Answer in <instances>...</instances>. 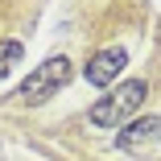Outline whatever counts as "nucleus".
<instances>
[{
    "label": "nucleus",
    "mask_w": 161,
    "mask_h": 161,
    "mask_svg": "<svg viewBox=\"0 0 161 161\" xmlns=\"http://www.w3.org/2000/svg\"><path fill=\"white\" fill-rule=\"evenodd\" d=\"M124 62H128V54H124V46H108V50H99V54H91V62H87V83L91 87H108L120 70H124Z\"/></svg>",
    "instance_id": "obj_3"
},
{
    "label": "nucleus",
    "mask_w": 161,
    "mask_h": 161,
    "mask_svg": "<svg viewBox=\"0 0 161 161\" xmlns=\"http://www.w3.org/2000/svg\"><path fill=\"white\" fill-rule=\"evenodd\" d=\"M161 132V120L157 116H141V120H132V124H124V132H120V145H145V141H153Z\"/></svg>",
    "instance_id": "obj_4"
},
{
    "label": "nucleus",
    "mask_w": 161,
    "mask_h": 161,
    "mask_svg": "<svg viewBox=\"0 0 161 161\" xmlns=\"http://www.w3.org/2000/svg\"><path fill=\"white\" fill-rule=\"evenodd\" d=\"M145 95H149V83H145V79H128L124 87H116L112 95H103V99L91 108V124H99V128H120L124 116H132V112L145 103Z\"/></svg>",
    "instance_id": "obj_2"
},
{
    "label": "nucleus",
    "mask_w": 161,
    "mask_h": 161,
    "mask_svg": "<svg viewBox=\"0 0 161 161\" xmlns=\"http://www.w3.org/2000/svg\"><path fill=\"white\" fill-rule=\"evenodd\" d=\"M21 58H25V46L21 42H0V79H4Z\"/></svg>",
    "instance_id": "obj_5"
},
{
    "label": "nucleus",
    "mask_w": 161,
    "mask_h": 161,
    "mask_svg": "<svg viewBox=\"0 0 161 161\" xmlns=\"http://www.w3.org/2000/svg\"><path fill=\"white\" fill-rule=\"evenodd\" d=\"M70 62L62 58V54H54V58H46L42 66L33 70V75H25V83L13 91V99L17 103H46V99H54V95L70 83Z\"/></svg>",
    "instance_id": "obj_1"
}]
</instances>
